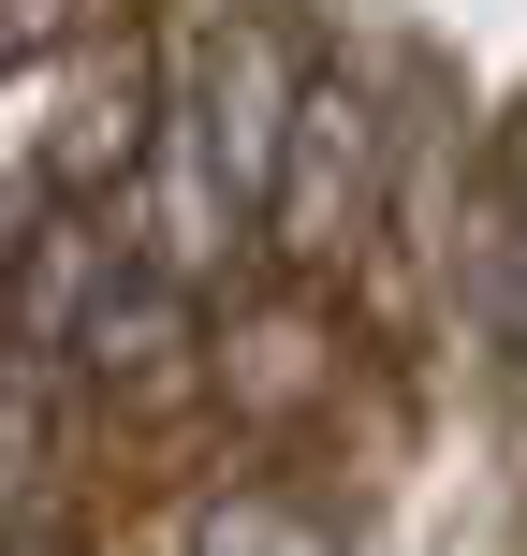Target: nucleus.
Returning <instances> with one entry per match:
<instances>
[{
	"instance_id": "1",
	"label": "nucleus",
	"mask_w": 527,
	"mask_h": 556,
	"mask_svg": "<svg viewBox=\"0 0 527 556\" xmlns=\"http://www.w3.org/2000/svg\"><path fill=\"white\" fill-rule=\"evenodd\" d=\"M205 556H323V528H308V513H264V498H235L221 528H205Z\"/></svg>"
}]
</instances>
